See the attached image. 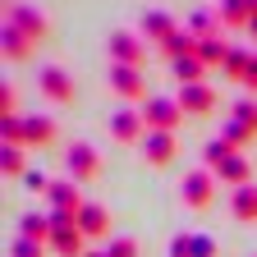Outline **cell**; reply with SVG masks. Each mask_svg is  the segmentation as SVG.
I'll return each mask as SVG.
<instances>
[{
  "mask_svg": "<svg viewBox=\"0 0 257 257\" xmlns=\"http://www.w3.org/2000/svg\"><path fill=\"white\" fill-rule=\"evenodd\" d=\"M55 143V119L51 115H23V147H51Z\"/></svg>",
  "mask_w": 257,
  "mask_h": 257,
  "instance_id": "cell-13",
  "label": "cell"
},
{
  "mask_svg": "<svg viewBox=\"0 0 257 257\" xmlns=\"http://www.w3.org/2000/svg\"><path fill=\"white\" fill-rule=\"evenodd\" d=\"M51 248L46 243H32V239H14L10 243V257H46Z\"/></svg>",
  "mask_w": 257,
  "mask_h": 257,
  "instance_id": "cell-30",
  "label": "cell"
},
{
  "mask_svg": "<svg viewBox=\"0 0 257 257\" xmlns=\"http://www.w3.org/2000/svg\"><path fill=\"white\" fill-rule=\"evenodd\" d=\"M184 28H188L198 42H207V37H220V19H216V10H193Z\"/></svg>",
  "mask_w": 257,
  "mask_h": 257,
  "instance_id": "cell-21",
  "label": "cell"
},
{
  "mask_svg": "<svg viewBox=\"0 0 257 257\" xmlns=\"http://www.w3.org/2000/svg\"><path fill=\"white\" fill-rule=\"evenodd\" d=\"M248 32H252V37H257V14H252V23H248Z\"/></svg>",
  "mask_w": 257,
  "mask_h": 257,
  "instance_id": "cell-36",
  "label": "cell"
},
{
  "mask_svg": "<svg viewBox=\"0 0 257 257\" xmlns=\"http://www.w3.org/2000/svg\"><path fill=\"white\" fill-rule=\"evenodd\" d=\"M170 257H193V239L188 234H175L170 239Z\"/></svg>",
  "mask_w": 257,
  "mask_h": 257,
  "instance_id": "cell-34",
  "label": "cell"
},
{
  "mask_svg": "<svg viewBox=\"0 0 257 257\" xmlns=\"http://www.w3.org/2000/svg\"><path fill=\"white\" fill-rule=\"evenodd\" d=\"M5 23H14L19 32H28L32 42H46V37H51V19H46L42 10L23 5V0H5Z\"/></svg>",
  "mask_w": 257,
  "mask_h": 257,
  "instance_id": "cell-2",
  "label": "cell"
},
{
  "mask_svg": "<svg viewBox=\"0 0 257 257\" xmlns=\"http://www.w3.org/2000/svg\"><path fill=\"white\" fill-rule=\"evenodd\" d=\"M32 46H37V42H32L28 32H19L14 23L0 28V51H5V60H28V55H32Z\"/></svg>",
  "mask_w": 257,
  "mask_h": 257,
  "instance_id": "cell-17",
  "label": "cell"
},
{
  "mask_svg": "<svg viewBox=\"0 0 257 257\" xmlns=\"http://www.w3.org/2000/svg\"><path fill=\"white\" fill-rule=\"evenodd\" d=\"M0 143H5V147H23V115L0 119Z\"/></svg>",
  "mask_w": 257,
  "mask_h": 257,
  "instance_id": "cell-27",
  "label": "cell"
},
{
  "mask_svg": "<svg viewBox=\"0 0 257 257\" xmlns=\"http://www.w3.org/2000/svg\"><path fill=\"white\" fill-rule=\"evenodd\" d=\"M78 230H83V239H106V234H110V211H106L101 202H83Z\"/></svg>",
  "mask_w": 257,
  "mask_h": 257,
  "instance_id": "cell-12",
  "label": "cell"
},
{
  "mask_svg": "<svg viewBox=\"0 0 257 257\" xmlns=\"http://www.w3.org/2000/svg\"><path fill=\"white\" fill-rule=\"evenodd\" d=\"M110 138H115V143H143V138H147V119H143V110L119 106V110L110 115Z\"/></svg>",
  "mask_w": 257,
  "mask_h": 257,
  "instance_id": "cell-8",
  "label": "cell"
},
{
  "mask_svg": "<svg viewBox=\"0 0 257 257\" xmlns=\"http://www.w3.org/2000/svg\"><path fill=\"white\" fill-rule=\"evenodd\" d=\"M220 138L230 143L234 152H243V147H252V143H257V128H248V124H239V119H230V115H225V128H220Z\"/></svg>",
  "mask_w": 257,
  "mask_h": 257,
  "instance_id": "cell-23",
  "label": "cell"
},
{
  "mask_svg": "<svg viewBox=\"0 0 257 257\" xmlns=\"http://www.w3.org/2000/svg\"><path fill=\"white\" fill-rule=\"evenodd\" d=\"M23 184H28V188H32V193H42V198H46V188H51V184H55V179H46V175H42V170H28V175H23Z\"/></svg>",
  "mask_w": 257,
  "mask_h": 257,
  "instance_id": "cell-33",
  "label": "cell"
},
{
  "mask_svg": "<svg viewBox=\"0 0 257 257\" xmlns=\"http://www.w3.org/2000/svg\"><path fill=\"white\" fill-rule=\"evenodd\" d=\"M216 179H220V184H230V188L252 184V161H248L243 152H234V156H230V161H225V166L216 170Z\"/></svg>",
  "mask_w": 257,
  "mask_h": 257,
  "instance_id": "cell-18",
  "label": "cell"
},
{
  "mask_svg": "<svg viewBox=\"0 0 257 257\" xmlns=\"http://www.w3.org/2000/svg\"><path fill=\"white\" fill-rule=\"evenodd\" d=\"M51 225H55V220H51ZM46 248H51L55 257H87V239H83L78 225H55Z\"/></svg>",
  "mask_w": 257,
  "mask_h": 257,
  "instance_id": "cell-10",
  "label": "cell"
},
{
  "mask_svg": "<svg viewBox=\"0 0 257 257\" xmlns=\"http://www.w3.org/2000/svg\"><path fill=\"white\" fill-rule=\"evenodd\" d=\"M51 211H23L19 216V239H32V243H51Z\"/></svg>",
  "mask_w": 257,
  "mask_h": 257,
  "instance_id": "cell-15",
  "label": "cell"
},
{
  "mask_svg": "<svg viewBox=\"0 0 257 257\" xmlns=\"http://www.w3.org/2000/svg\"><path fill=\"white\" fill-rule=\"evenodd\" d=\"M175 32H179V28H175V19H170L166 10H152V14H143V37H147L152 46H166V42L175 37Z\"/></svg>",
  "mask_w": 257,
  "mask_h": 257,
  "instance_id": "cell-14",
  "label": "cell"
},
{
  "mask_svg": "<svg viewBox=\"0 0 257 257\" xmlns=\"http://www.w3.org/2000/svg\"><path fill=\"white\" fill-rule=\"evenodd\" d=\"M230 119H239V124H248V128H257V96H243V101H234V110H230Z\"/></svg>",
  "mask_w": 257,
  "mask_h": 257,
  "instance_id": "cell-28",
  "label": "cell"
},
{
  "mask_svg": "<svg viewBox=\"0 0 257 257\" xmlns=\"http://www.w3.org/2000/svg\"><path fill=\"white\" fill-rule=\"evenodd\" d=\"M211 193H216V175L202 166V170H188L184 179H179V198L193 207V211H207L211 207Z\"/></svg>",
  "mask_w": 257,
  "mask_h": 257,
  "instance_id": "cell-4",
  "label": "cell"
},
{
  "mask_svg": "<svg viewBox=\"0 0 257 257\" xmlns=\"http://www.w3.org/2000/svg\"><path fill=\"white\" fill-rule=\"evenodd\" d=\"M230 216L239 225H252L257 220V184H243V188L230 193Z\"/></svg>",
  "mask_w": 257,
  "mask_h": 257,
  "instance_id": "cell-16",
  "label": "cell"
},
{
  "mask_svg": "<svg viewBox=\"0 0 257 257\" xmlns=\"http://www.w3.org/2000/svg\"><path fill=\"white\" fill-rule=\"evenodd\" d=\"M193 239V257H216V239L211 234H188Z\"/></svg>",
  "mask_w": 257,
  "mask_h": 257,
  "instance_id": "cell-32",
  "label": "cell"
},
{
  "mask_svg": "<svg viewBox=\"0 0 257 257\" xmlns=\"http://www.w3.org/2000/svg\"><path fill=\"white\" fill-rule=\"evenodd\" d=\"M37 83H42V96H46V101H55V106H69L74 101V78L64 74L60 64H42Z\"/></svg>",
  "mask_w": 257,
  "mask_h": 257,
  "instance_id": "cell-7",
  "label": "cell"
},
{
  "mask_svg": "<svg viewBox=\"0 0 257 257\" xmlns=\"http://www.w3.org/2000/svg\"><path fill=\"white\" fill-rule=\"evenodd\" d=\"M87 257H106V252H87Z\"/></svg>",
  "mask_w": 257,
  "mask_h": 257,
  "instance_id": "cell-38",
  "label": "cell"
},
{
  "mask_svg": "<svg viewBox=\"0 0 257 257\" xmlns=\"http://www.w3.org/2000/svg\"><path fill=\"white\" fill-rule=\"evenodd\" d=\"M216 19H220V28H248L252 23V10H248V0H220Z\"/></svg>",
  "mask_w": 257,
  "mask_h": 257,
  "instance_id": "cell-19",
  "label": "cell"
},
{
  "mask_svg": "<svg viewBox=\"0 0 257 257\" xmlns=\"http://www.w3.org/2000/svg\"><path fill=\"white\" fill-rule=\"evenodd\" d=\"M248 60H252V51L248 46H230V55H225V78H234V83H243V74H248Z\"/></svg>",
  "mask_w": 257,
  "mask_h": 257,
  "instance_id": "cell-25",
  "label": "cell"
},
{
  "mask_svg": "<svg viewBox=\"0 0 257 257\" xmlns=\"http://www.w3.org/2000/svg\"><path fill=\"white\" fill-rule=\"evenodd\" d=\"M106 257H138V239H128V234L110 239V243H106Z\"/></svg>",
  "mask_w": 257,
  "mask_h": 257,
  "instance_id": "cell-29",
  "label": "cell"
},
{
  "mask_svg": "<svg viewBox=\"0 0 257 257\" xmlns=\"http://www.w3.org/2000/svg\"><path fill=\"white\" fill-rule=\"evenodd\" d=\"M248 10H252V14H257V0H248Z\"/></svg>",
  "mask_w": 257,
  "mask_h": 257,
  "instance_id": "cell-37",
  "label": "cell"
},
{
  "mask_svg": "<svg viewBox=\"0 0 257 257\" xmlns=\"http://www.w3.org/2000/svg\"><path fill=\"white\" fill-rule=\"evenodd\" d=\"M110 87L124 101H147V83H143V69H128V64H110Z\"/></svg>",
  "mask_w": 257,
  "mask_h": 257,
  "instance_id": "cell-9",
  "label": "cell"
},
{
  "mask_svg": "<svg viewBox=\"0 0 257 257\" xmlns=\"http://www.w3.org/2000/svg\"><path fill=\"white\" fill-rule=\"evenodd\" d=\"M28 147H5L0 143V175L5 179H23L28 175V156H23Z\"/></svg>",
  "mask_w": 257,
  "mask_h": 257,
  "instance_id": "cell-22",
  "label": "cell"
},
{
  "mask_svg": "<svg viewBox=\"0 0 257 257\" xmlns=\"http://www.w3.org/2000/svg\"><path fill=\"white\" fill-rule=\"evenodd\" d=\"M225 55H230V42H225V37H207V42H198V60L207 64V69H220Z\"/></svg>",
  "mask_w": 257,
  "mask_h": 257,
  "instance_id": "cell-24",
  "label": "cell"
},
{
  "mask_svg": "<svg viewBox=\"0 0 257 257\" xmlns=\"http://www.w3.org/2000/svg\"><path fill=\"white\" fill-rule=\"evenodd\" d=\"M230 156H234V147L225 143V138H211V143L202 147V161H207V170H211V175H216V170H220V166H225Z\"/></svg>",
  "mask_w": 257,
  "mask_h": 257,
  "instance_id": "cell-26",
  "label": "cell"
},
{
  "mask_svg": "<svg viewBox=\"0 0 257 257\" xmlns=\"http://www.w3.org/2000/svg\"><path fill=\"white\" fill-rule=\"evenodd\" d=\"M243 87H248V96H257V51H252V60H248V74H243Z\"/></svg>",
  "mask_w": 257,
  "mask_h": 257,
  "instance_id": "cell-35",
  "label": "cell"
},
{
  "mask_svg": "<svg viewBox=\"0 0 257 257\" xmlns=\"http://www.w3.org/2000/svg\"><path fill=\"white\" fill-rule=\"evenodd\" d=\"M19 115V92H14V83H5L0 87V119H14Z\"/></svg>",
  "mask_w": 257,
  "mask_h": 257,
  "instance_id": "cell-31",
  "label": "cell"
},
{
  "mask_svg": "<svg viewBox=\"0 0 257 257\" xmlns=\"http://www.w3.org/2000/svg\"><path fill=\"white\" fill-rule=\"evenodd\" d=\"M64 170H69L74 184H92L96 175H101V156H96L92 143H69V152H64Z\"/></svg>",
  "mask_w": 257,
  "mask_h": 257,
  "instance_id": "cell-3",
  "label": "cell"
},
{
  "mask_svg": "<svg viewBox=\"0 0 257 257\" xmlns=\"http://www.w3.org/2000/svg\"><path fill=\"white\" fill-rule=\"evenodd\" d=\"M147 42L138 32H110V64H128V69H143Z\"/></svg>",
  "mask_w": 257,
  "mask_h": 257,
  "instance_id": "cell-6",
  "label": "cell"
},
{
  "mask_svg": "<svg viewBox=\"0 0 257 257\" xmlns=\"http://www.w3.org/2000/svg\"><path fill=\"white\" fill-rule=\"evenodd\" d=\"M179 110L188 115V119H207V115H216V106H220V96H216V87H207V83H193V87H179Z\"/></svg>",
  "mask_w": 257,
  "mask_h": 257,
  "instance_id": "cell-5",
  "label": "cell"
},
{
  "mask_svg": "<svg viewBox=\"0 0 257 257\" xmlns=\"http://www.w3.org/2000/svg\"><path fill=\"white\" fill-rule=\"evenodd\" d=\"M170 74L179 78V87H193V83L207 78V64H202L198 55H184V60H170Z\"/></svg>",
  "mask_w": 257,
  "mask_h": 257,
  "instance_id": "cell-20",
  "label": "cell"
},
{
  "mask_svg": "<svg viewBox=\"0 0 257 257\" xmlns=\"http://www.w3.org/2000/svg\"><path fill=\"white\" fill-rule=\"evenodd\" d=\"M138 110H143V119H147V134H175V128L188 119V115L179 110L175 96H147Z\"/></svg>",
  "mask_w": 257,
  "mask_h": 257,
  "instance_id": "cell-1",
  "label": "cell"
},
{
  "mask_svg": "<svg viewBox=\"0 0 257 257\" xmlns=\"http://www.w3.org/2000/svg\"><path fill=\"white\" fill-rule=\"evenodd\" d=\"M138 147H143V161H147L152 170H161V166H170V161H175V152H179L175 134H147V138H143Z\"/></svg>",
  "mask_w": 257,
  "mask_h": 257,
  "instance_id": "cell-11",
  "label": "cell"
}]
</instances>
